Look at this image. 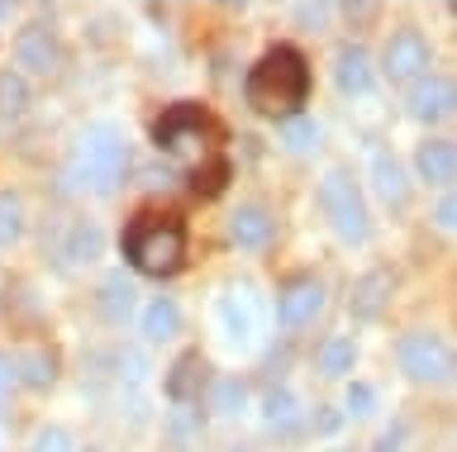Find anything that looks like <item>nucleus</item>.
<instances>
[{"label": "nucleus", "instance_id": "7ed1b4c3", "mask_svg": "<svg viewBox=\"0 0 457 452\" xmlns=\"http://www.w3.org/2000/svg\"><path fill=\"white\" fill-rule=\"evenodd\" d=\"M124 258L143 276H177L186 262V229L177 219L138 215L124 234Z\"/></svg>", "mask_w": 457, "mask_h": 452}, {"label": "nucleus", "instance_id": "2eb2a0df", "mask_svg": "<svg viewBox=\"0 0 457 452\" xmlns=\"http://www.w3.org/2000/svg\"><path fill=\"white\" fill-rule=\"evenodd\" d=\"M414 172H420V181H428V186H448L453 172H457L453 138H424V144L414 148Z\"/></svg>", "mask_w": 457, "mask_h": 452}, {"label": "nucleus", "instance_id": "9b49d317", "mask_svg": "<svg viewBox=\"0 0 457 452\" xmlns=\"http://www.w3.org/2000/svg\"><path fill=\"white\" fill-rule=\"evenodd\" d=\"M100 252H105V229L96 219H71L62 243H57V267L62 272H81V267L100 262Z\"/></svg>", "mask_w": 457, "mask_h": 452}, {"label": "nucleus", "instance_id": "4c0bfd02", "mask_svg": "<svg viewBox=\"0 0 457 452\" xmlns=\"http://www.w3.org/2000/svg\"><path fill=\"white\" fill-rule=\"evenodd\" d=\"M224 452H253V448H224Z\"/></svg>", "mask_w": 457, "mask_h": 452}, {"label": "nucleus", "instance_id": "bb28decb", "mask_svg": "<svg viewBox=\"0 0 457 452\" xmlns=\"http://www.w3.org/2000/svg\"><path fill=\"white\" fill-rule=\"evenodd\" d=\"M281 138H286V148H291V152H310V148H320V124L305 119V115L281 119Z\"/></svg>", "mask_w": 457, "mask_h": 452}, {"label": "nucleus", "instance_id": "2f4dec72", "mask_svg": "<svg viewBox=\"0 0 457 452\" xmlns=\"http://www.w3.org/2000/svg\"><path fill=\"white\" fill-rule=\"evenodd\" d=\"M295 24L310 29V34H320L328 24V5H320V0H314V5H295Z\"/></svg>", "mask_w": 457, "mask_h": 452}, {"label": "nucleus", "instance_id": "4be33fe9", "mask_svg": "<svg viewBox=\"0 0 457 452\" xmlns=\"http://www.w3.org/2000/svg\"><path fill=\"white\" fill-rule=\"evenodd\" d=\"M353 366H357V338L334 333V338H328V343L320 348V376L338 381V376H348Z\"/></svg>", "mask_w": 457, "mask_h": 452}, {"label": "nucleus", "instance_id": "c9c22d12", "mask_svg": "<svg viewBox=\"0 0 457 452\" xmlns=\"http://www.w3.org/2000/svg\"><path fill=\"white\" fill-rule=\"evenodd\" d=\"M10 386H14V372H10V357H5V352H0V405H5Z\"/></svg>", "mask_w": 457, "mask_h": 452}, {"label": "nucleus", "instance_id": "393cba45", "mask_svg": "<svg viewBox=\"0 0 457 452\" xmlns=\"http://www.w3.org/2000/svg\"><path fill=\"white\" fill-rule=\"evenodd\" d=\"M29 110V81L24 72H0V124H10V119H20Z\"/></svg>", "mask_w": 457, "mask_h": 452}, {"label": "nucleus", "instance_id": "e433bc0d", "mask_svg": "<svg viewBox=\"0 0 457 452\" xmlns=\"http://www.w3.org/2000/svg\"><path fill=\"white\" fill-rule=\"evenodd\" d=\"M10 20V5H5V0H0V24H5Z\"/></svg>", "mask_w": 457, "mask_h": 452}, {"label": "nucleus", "instance_id": "f3484780", "mask_svg": "<svg viewBox=\"0 0 457 452\" xmlns=\"http://www.w3.org/2000/svg\"><path fill=\"white\" fill-rule=\"evenodd\" d=\"M228 234H234L238 248H267L271 234H277V219H271L262 205H238L234 215H228Z\"/></svg>", "mask_w": 457, "mask_h": 452}, {"label": "nucleus", "instance_id": "6ab92c4d", "mask_svg": "<svg viewBox=\"0 0 457 452\" xmlns=\"http://www.w3.org/2000/svg\"><path fill=\"white\" fill-rule=\"evenodd\" d=\"M371 186H377V195L391 210L410 205V177H405V167H400L391 152H377V158H371Z\"/></svg>", "mask_w": 457, "mask_h": 452}, {"label": "nucleus", "instance_id": "ea45409f", "mask_svg": "<svg viewBox=\"0 0 457 452\" xmlns=\"http://www.w3.org/2000/svg\"><path fill=\"white\" fill-rule=\"evenodd\" d=\"M86 452H100V448H86Z\"/></svg>", "mask_w": 457, "mask_h": 452}, {"label": "nucleus", "instance_id": "cd10ccee", "mask_svg": "<svg viewBox=\"0 0 457 452\" xmlns=\"http://www.w3.org/2000/svg\"><path fill=\"white\" fill-rule=\"evenodd\" d=\"M224 181H228V162L214 158L205 172H191V191L195 195H214V191H224Z\"/></svg>", "mask_w": 457, "mask_h": 452}, {"label": "nucleus", "instance_id": "c756f323", "mask_svg": "<svg viewBox=\"0 0 457 452\" xmlns=\"http://www.w3.org/2000/svg\"><path fill=\"white\" fill-rule=\"evenodd\" d=\"M343 405H348V415L367 419L371 409H377V390H371L367 381H353V386H348V395H343Z\"/></svg>", "mask_w": 457, "mask_h": 452}, {"label": "nucleus", "instance_id": "f257e3e1", "mask_svg": "<svg viewBox=\"0 0 457 452\" xmlns=\"http://www.w3.org/2000/svg\"><path fill=\"white\" fill-rule=\"evenodd\" d=\"M243 95L257 115L267 119H295L300 105L310 101V62L300 48H267L262 58L253 62L248 81H243Z\"/></svg>", "mask_w": 457, "mask_h": 452}, {"label": "nucleus", "instance_id": "5701e85b", "mask_svg": "<svg viewBox=\"0 0 457 452\" xmlns=\"http://www.w3.org/2000/svg\"><path fill=\"white\" fill-rule=\"evenodd\" d=\"M262 415H267V423H271V429H277L281 438H300V423H295L300 405H295V395H291V390H267Z\"/></svg>", "mask_w": 457, "mask_h": 452}, {"label": "nucleus", "instance_id": "a211bd4d", "mask_svg": "<svg viewBox=\"0 0 457 452\" xmlns=\"http://www.w3.org/2000/svg\"><path fill=\"white\" fill-rule=\"evenodd\" d=\"M138 329L148 343H167V338H177L181 333V309L171 295H153L148 305L138 309Z\"/></svg>", "mask_w": 457, "mask_h": 452}, {"label": "nucleus", "instance_id": "1a4fd4ad", "mask_svg": "<svg viewBox=\"0 0 457 452\" xmlns=\"http://www.w3.org/2000/svg\"><path fill=\"white\" fill-rule=\"evenodd\" d=\"M320 309H324V281H314V276H291L277 295L281 329H305V324L320 319Z\"/></svg>", "mask_w": 457, "mask_h": 452}, {"label": "nucleus", "instance_id": "7c9ffc66", "mask_svg": "<svg viewBox=\"0 0 457 452\" xmlns=\"http://www.w3.org/2000/svg\"><path fill=\"white\" fill-rule=\"evenodd\" d=\"M205 429V419H200V409L195 405H177L171 409V433H181V438H191Z\"/></svg>", "mask_w": 457, "mask_h": 452}, {"label": "nucleus", "instance_id": "0eeeda50", "mask_svg": "<svg viewBox=\"0 0 457 452\" xmlns=\"http://www.w3.org/2000/svg\"><path fill=\"white\" fill-rule=\"evenodd\" d=\"M428 62H434V48H428V38L420 29H410V24L395 29L381 48V72L391 86H414L420 77H428Z\"/></svg>", "mask_w": 457, "mask_h": 452}, {"label": "nucleus", "instance_id": "ddd939ff", "mask_svg": "<svg viewBox=\"0 0 457 452\" xmlns=\"http://www.w3.org/2000/svg\"><path fill=\"white\" fill-rule=\"evenodd\" d=\"M391 291H395V281L391 272H362L353 281V291H348V309H353V319H362V324H377L386 315V305H391Z\"/></svg>", "mask_w": 457, "mask_h": 452}, {"label": "nucleus", "instance_id": "412c9836", "mask_svg": "<svg viewBox=\"0 0 457 452\" xmlns=\"http://www.w3.org/2000/svg\"><path fill=\"white\" fill-rule=\"evenodd\" d=\"M100 315H105V324H124L129 315H134V305H138V291H134V281H129L124 272H114L105 286H100Z\"/></svg>", "mask_w": 457, "mask_h": 452}, {"label": "nucleus", "instance_id": "4468645a", "mask_svg": "<svg viewBox=\"0 0 457 452\" xmlns=\"http://www.w3.org/2000/svg\"><path fill=\"white\" fill-rule=\"evenodd\" d=\"M205 357H200V348L191 352H181L177 362H171V372H167V400L171 405H195L200 400V386H205Z\"/></svg>", "mask_w": 457, "mask_h": 452}, {"label": "nucleus", "instance_id": "b1692460", "mask_svg": "<svg viewBox=\"0 0 457 452\" xmlns=\"http://www.w3.org/2000/svg\"><path fill=\"white\" fill-rule=\"evenodd\" d=\"M243 405H248V386H243L238 376H214V381H210V409H214L220 419L243 415Z\"/></svg>", "mask_w": 457, "mask_h": 452}, {"label": "nucleus", "instance_id": "39448f33", "mask_svg": "<svg viewBox=\"0 0 457 452\" xmlns=\"http://www.w3.org/2000/svg\"><path fill=\"white\" fill-rule=\"evenodd\" d=\"M210 134H214V119L205 105L195 101H177L162 110V119L153 124V144L162 152H205L210 148Z\"/></svg>", "mask_w": 457, "mask_h": 452}, {"label": "nucleus", "instance_id": "72a5a7b5", "mask_svg": "<svg viewBox=\"0 0 457 452\" xmlns=\"http://www.w3.org/2000/svg\"><path fill=\"white\" fill-rule=\"evenodd\" d=\"M343 429V415L334 405H320V415H314V433H338Z\"/></svg>", "mask_w": 457, "mask_h": 452}, {"label": "nucleus", "instance_id": "f03ea898", "mask_svg": "<svg viewBox=\"0 0 457 452\" xmlns=\"http://www.w3.org/2000/svg\"><path fill=\"white\" fill-rule=\"evenodd\" d=\"M124 172H129V138H124V129L110 124V119L86 124V129L77 134V144H71L67 177L77 181V186L96 191V195H110L124 181Z\"/></svg>", "mask_w": 457, "mask_h": 452}, {"label": "nucleus", "instance_id": "f8f14e48", "mask_svg": "<svg viewBox=\"0 0 457 452\" xmlns=\"http://www.w3.org/2000/svg\"><path fill=\"white\" fill-rule=\"evenodd\" d=\"M453 105H457V91H453L448 77H420L410 86V119H420V124L448 119Z\"/></svg>", "mask_w": 457, "mask_h": 452}, {"label": "nucleus", "instance_id": "dca6fc26", "mask_svg": "<svg viewBox=\"0 0 457 452\" xmlns=\"http://www.w3.org/2000/svg\"><path fill=\"white\" fill-rule=\"evenodd\" d=\"M371 53L362 44H348V48H338V58H334V81H338V91L343 95H367L371 91Z\"/></svg>", "mask_w": 457, "mask_h": 452}, {"label": "nucleus", "instance_id": "473e14b6", "mask_svg": "<svg viewBox=\"0 0 457 452\" xmlns=\"http://www.w3.org/2000/svg\"><path fill=\"white\" fill-rule=\"evenodd\" d=\"M405 443H410V423H391V429L381 433V443H377V452H410Z\"/></svg>", "mask_w": 457, "mask_h": 452}, {"label": "nucleus", "instance_id": "20e7f679", "mask_svg": "<svg viewBox=\"0 0 457 452\" xmlns=\"http://www.w3.org/2000/svg\"><path fill=\"white\" fill-rule=\"evenodd\" d=\"M320 210L324 219L334 224V234L343 243H367L371 238V215H367V201H362V186L348 167H328L324 181H320Z\"/></svg>", "mask_w": 457, "mask_h": 452}, {"label": "nucleus", "instance_id": "a878e982", "mask_svg": "<svg viewBox=\"0 0 457 452\" xmlns=\"http://www.w3.org/2000/svg\"><path fill=\"white\" fill-rule=\"evenodd\" d=\"M24 238V201L14 191H0V243H20Z\"/></svg>", "mask_w": 457, "mask_h": 452}, {"label": "nucleus", "instance_id": "58836bf2", "mask_svg": "<svg viewBox=\"0 0 457 452\" xmlns=\"http://www.w3.org/2000/svg\"><path fill=\"white\" fill-rule=\"evenodd\" d=\"M328 452H353V448H328Z\"/></svg>", "mask_w": 457, "mask_h": 452}, {"label": "nucleus", "instance_id": "aec40b11", "mask_svg": "<svg viewBox=\"0 0 457 452\" xmlns=\"http://www.w3.org/2000/svg\"><path fill=\"white\" fill-rule=\"evenodd\" d=\"M10 372H14V381H24V386L48 390L57 381V357L48 348H24V352H14V357H10Z\"/></svg>", "mask_w": 457, "mask_h": 452}, {"label": "nucleus", "instance_id": "9d476101", "mask_svg": "<svg viewBox=\"0 0 457 452\" xmlns=\"http://www.w3.org/2000/svg\"><path fill=\"white\" fill-rule=\"evenodd\" d=\"M214 319H220L224 343L248 348L253 333H257V315H253V295H248V286H224V295L214 300Z\"/></svg>", "mask_w": 457, "mask_h": 452}, {"label": "nucleus", "instance_id": "c85d7f7f", "mask_svg": "<svg viewBox=\"0 0 457 452\" xmlns=\"http://www.w3.org/2000/svg\"><path fill=\"white\" fill-rule=\"evenodd\" d=\"M29 452H77V443H71L67 429H57V423H48V429L34 433V448Z\"/></svg>", "mask_w": 457, "mask_h": 452}, {"label": "nucleus", "instance_id": "423d86ee", "mask_svg": "<svg viewBox=\"0 0 457 452\" xmlns=\"http://www.w3.org/2000/svg\"><path fill=\"white\" fill-rule=\"evenodd\" d=\"M395 357H400V372L414 386H443V381H453V352L434 329H410L395 343Z\"/></svg>", "mask_w": 457, "mask_h": 452}, {"label": "nucleus", "instance_id": "f704fd0d", "mask_svg": "<svg viewBox=\"0 0 457 452\" xmlns=\"http://www.w3.org/2000/svg\"><path fill=\"white\" fill-rule=\"evenodd\" d=\"M434 224H438L443 234H448L453 224H457V201H453V195H443V201L434 205Z\"/></svg>", "mask_w": 457, "mask_h": 452}, {"label": "nucleus", "instance_id": "6e6552de", "mask_svg": "<svg viewBox=\"0 0 457 452\" xmlns=\"http://www.w3.org/2000/svg\"><path fill=\"white\" fill-rule=\"evenodd\" d=\"M14 62L24 67V72H34V77H53L57 67H62V48H57V34H53V24H24L20 38H14Z\"/></svg>", "mask_w": 457, "mask_h": 452}]
</instances>
